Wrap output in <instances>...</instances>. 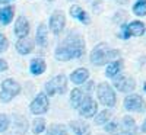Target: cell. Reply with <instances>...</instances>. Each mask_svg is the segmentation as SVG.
Masks as SVG:
<instances>
[{"label":"cell","mask_w":146,"mask_h":135,"mask_svg":"<svg viewBox=\"0 0 146 135\" xmlns=\"http://www.w3.org/2000/svg\"><path fill=\"white\" fill-rule=\"evenodd\" d=\"M7 48H9V41H7V38H6V35L0 33V54L5 52Z\"/></svg>","instance_id":"obj_31"},{"label":"cell","mask_w":146,"mask_h":135,"mask_svg":"<svg viewBox=\"0 0 146 135\" xmlns=\"http://www.w3.org/2000/svg\"><path fill=\"white\" fill-rule=\"evenodd\" d=\"M48 107H50V99H48V94L45 92L38 93L34 97V100L31 102V105H29L31 113L35 115V116H40V115L47 113Z\"/></svg>","instance_id":"obj_6"},{"label":"cell","mask_w":146,"mask_h":135,"mask_svg":"<svg viewBox=\"0 0 146 135\" xmlns=\"http://www.w3.org/2000/svg\"><path fill=\"white\" fill-rule=\"evenodd\" d=\"M44 92L48 94V97H53L56 94H64L67 92V77L64 74H58L48 80L44 86Z\"/></svg>","instance_id":"obj_4"},{"label":"cell","mask_w":146,"mask_h":135,"mask_svg":"<svg viewBox=\"0 0 146 135\" xmlns=\"http://www.w3.org/2000/svg\"><path fill=\"white\" fill-rule=\"evenodd\" d=\"M48 28L54 35H60L66 28V15L62 10H54L48 19Z\"/></svg>","instance_id":"obj_10"},{"label":"cell","mask_w":146,"mask_h":135,"mask_svg":"<svg viewBox=\"0 0 146 135\" xmlns=\"http://www.w3.org/2000/svg\"><path fill=\"white\" fill-rule=\"evenodd\" d=\"M113 87H115V90H118L120 93H131L136 89V81L130 76L118 74L113 79Z\"/></svg>","instance_id":"obj_8"},{"label":"cell","mask_w":146,"mask_h":135,"mask_svg":"<svg viewBox=\"0 0 146 135\" xmlns=\"http://www.w3.org/2000/svg\"><path fill=\"white\" fill-rule=\"evenodd\" d=\"M94 87H95V83L94 81H91V80H88L86 83H85V93L86 94H91L92 93V90H94Z\"/></svg>","instance_id":"obj_32"},{"label":"cell","mask_w":146,"mask_h":135,"mask_svg":"<svg viewBox=\"0 0 146 135\" xmlns=\"http://www.w3.org/2000/svg\"><path fill=\"white\" fill-rule=\"evenodd\" d=\"M47 70V63H45V60L38 57V58H34L31 61V64H29V71H31V74L32 76H41L44 74Z\"/></svg>","instance_id":"obj_19"},{"label":"cell","mask_w":146,"mask_h":135,"mask_svg":"<svg viewBox=\"0 0 146 135\" xmlns=\"http://www.w3.org/2000/svg\"><path fill=\"white\" fill-rule=\"evenodd\" d=\"M89 76H91V74H89V70L85 68V67H80V68L73 70L69 79H70V81H72L73 84L80 86V84H85V83L89 80Z\"/></svg>","instance_id":"obj_13"},{"label":"cell","mask_w":146,"mask_h":135,"mask_svg":"<svg viewBox=\"0 0 146 135\" xmlns=\"http://www.w3.org/2000/svg\"><path fill=\"white\" fill-rule=\"evenodd\" d=\"M69 13H70L72 18H75L76 20H79L80 23H83V25H89V23H91V18H89V15H88L86 12H85L79 5H73V6H70Z\"/></svg>","instance_id":"obj_16"},{"label":"cell","mask_w":146,"mask_h":135,"mask_svg":"<svg viewBox=\"0 0 146 135\" xmlns=\"http://www.w3.org/2000/svg\"><path fill=\"white\" fill-rule=\"evenodd\" d=\"M12 124H13V126H12V135H23L28 129V121L21 115H15Z\"/></svg>","instance_id":"obj_17"},{"label":"cell","mask_w":146,"mask_h":135,"mask_svg":"<svg viewBox=\"0 0 146 135\" xmlns=\"http://www.w3.org/2000/svg\"><path fill=\"white\" fill-rule=\"evenodd\" d=\"M47 134L48 135H69L67 126L63 124H51L47 128Z\"/></svg>","instance_id":"obj_26"},{"label":"cell","mask_w":146,"mask_h":135,"mask_svg":"<svg viewBox=\"0 0 146 135\" xmlns=\"http://www.w3.org/2000/svg\"><path fill=\"white\" fill-rule=\"evenodd\" d=\"M31 131H32V134H34V135H38V134H42L44 131H47L45 119H44V118H35V119L32 121Z\"/></svg>","instance_id":"obj_25"},{"label":"cell","mask_w":146,"mask_h":135,"mask_svg":"<svg viewBox=\"0 0 146 135\" xmlns=\"http://www.w3.org/2000/svg\"><path fill=\"white\" fill-rule=\"evenodd\" d=\"M19 93H21V84L16 80H13V79H6V80L2 81V89H0V102L9 103Z\"/></svg>","instance_id":"obj_5"},{"label":"cell","mask_w":146,"mask_h":135,"mask_svg":"<svg viewBox=\"0 0 146 135\" xmlns=\"http://www.w3.org/2000/svg\"><path fill=\"white\" fill-rule=\"evenodd\" d=\"M9 68V64L6 63V61L3 60V58H0V73H3V71H6Z\"/></svg>","instance_id":"obj_33"},{"label":"cell","mask_w":146,"mask_h":135,"mask_svg":"<svg viewBox=\"0 0 146 135\" xmlns=\"http://www.w3.org/2000/svg\"><path fill=\"white\" fill-rule=\"evenodd\" d=\"M111 118H113V113H111V110H108V107H107V109L101 110V112H98V113L95 115L94 124L95 125H100V126H104L105 124H108V122L111 121Z\"/></svg>","instance_id":"obj_24"},{"label":"cell","mask_w":146,"mask_h":135,"mask_svg":"<svg viewBox=\"0 0 146 135\" xmlns=\"http://www.w3.org/2000/svg\"><path fill=\"white\" fill-rule=\"evenodd\" d=\"M69 128L73 131L75 135H91V126L86 124L85 121L80 119H75V121H70L69 122Z\"/></svg>","instance_id":"obj_15"},{"label":"cell","mask_w":146,"mask_h":135,"mask_svg":"<svg viewBox=\"0 0 146 135\" xmlns=\"http://www.w3.org/2000/svg\"><path fill=\"white\" fill-rule=\"evenodd\" d=\"M85 96H86V93H85L82 89L79 87H75L72 92H70V105L73 109H79V106L82 105Z\"/></svg>","instance_id":"obj_22"},{"label":"cell","mask_w":146,"mask_h":135,"mask_svg":"<svg viewBox=\"0 0 146 135\" xmlns=\"http://www.w3.org/2000/svg\"><path fill=\"white\" fill-rule=\"evenodd\" d=\"M140 131H142V132H146V118H145L143 124H142V126H140Z\"/></svg>","instance_id":"obj_34"},{"label":"cell","mask_w":146,"mask_h":135,"mask_svg":"<svg viewBox=\"0 0 146 135\" xmlns=\"http://www.w3.org/2000/svg\"><path fill=\"white\" fill-rule=\"evenodd\" d=\"M16 51L21 54V55H28L34 51V41L29 38V36H27V38H19V41L16 42Z\"/></svg>","instance_id":"obj_18"},{"label":"cell","mask_w":146,"mask_h":135,"mask_svg":"<svg viewBox=\"0 0 146 135\" xmlns=\"http://www.w3.org/2000/svg\"><path fill=\"white\" fill-rule=\"evenodd\" d=\"M31 26H29V22L25 16H19L15 22V28H13V33L18 36V38H27L29 35Z\"/></svg>","instance_id":"obj_12"},{"label":"cell","mask_w":146,"mask_h":135,"mask_svg":"<svg viewBox=\"0 0 146 135\" xmlns=\"http://www.w3.org/2000/svg\"><path fill=\"white\" fill-rule=\"evenodd\" d=\"M62 45L69 51L72 60L73 58H80L85 54V48H86L83 36L79 32H69Z\"/></svg>","instance_id":"obj_2"},{"label":"cell","mask_w":146,"mask_h":135,"mask_svg":"<svg viewBox=\"0 0 146 135\" xmlns=\"http://www.w3.org/2000/svg\"><path fill=\"white\" fill-rule=\"evenodd\" d=\"M118 36H120V38L121 39H129L130 38V32H129V26H127V23H123V25H121L120 26V33H118Z\"/></svg>","instance_id":"obj_30"},{"label":"cell","mask_w":146,"mask_h":135,"mask_svg":"<svg viewBox=\"0 0 146 135\" xmlns=\"http://www.w3.org/2000/svg\"><path fill=\"white\" fill-rule=\"evenodd\" d=\"M69 2H75V0H69Z\"/></svg>","instance_id":"obj_37"},{"label":"cell","mask_w":146,"mask_h":135,"mask_svg":"<svg viewBox=\"0 0 146 135\" xmlns=\"http://www.w3.org/2000/svg\"><path fill=\"white\" fill-rule=\"evenodd\" d=\"M10 126V118L6 113H0V134H3Z\"/></svg>","instance_id":"obj_29"},{"label":"cell","mask_w":146,"mask_h":135,"mask_svg":"<svg viewBox=\"0 0 146 135\" xmlns=\"http://www.w3.org/2000/svg\"><path fill=\"white\" fill-rule=\"evenodd\" d=\"M118 135H137V125L136 121L130 115L123 116L120 122V134Z\"/></svg>","instance_id":"obj_11"},{"label":"cell","mask_w":146,"mask_h":135,"mask_svg":"<svg viewBox=\"0 0 146 135\" xmlns=\"http://www.w3.org/2000/svg\"><path fill=\"white\" fill-rule=\"evenodd\" d=\"M123 68H124L123 60L118 58V60H114V61H110V63L107 64V67H105V76L108 79H114L118 74H121Z\"/></svg>","instance_id":"obj_14"},{"label":"cell","mask_w":146,"mask_h":135,"mask_svg":"<svg viewBox=\"0 0 146 135\" xmlns=\"http://www.w3.org/2000/svg\"><path fill=\"white\" fill-rule=\"evenodd\" d=\"M129 26V32L131 36H136V38H139V36H143L145 32H146V25L142 22V20H131L127 23Z\"/></svg>","instance_id":"obj_21"},{"label":"cell","mask_w":146,"mask_h":135,"mask_svg":"<svg viewBox=\"0 0 146 135\" xmlns=\"http://www.w3.org/2000/svg\"><path fill=\"white\" fill-rule=\"evenodd\" d=\"M10 0H0V5H6V3H9Z\"/></svg>","instance_id":"obj_35"},{"label":"cell","mask_w":146,"mask_h":135,"mask_svg":"<svg viewBox=\"0 0 146 135\" xmlns=\"http://www.w3.org/2000/svg\"><path fill=\"white\" fill-rule=\"evenodd\" d=\"M123 106H124L126 110H129V112H143V110H146L145 99L140 94H136V93H129L124 97Z\"/></svg>","instance_id":"obj_7"},{"label":"cell","mask_w":146,"mask_h":135,"mask_svg":"<svg viewBox=\"0 0 146 135\" xmlns=\"http://www.w3.org/2000/svg\"><path fill=\"white\" fill-rule=\"evenodd\" d=\"M118 58H120V51L118 50H111V48L108 47V44H105V42L96 44L92 48L91 54H89L91 64H94L96 67L105 66V64L110 63V61H114V60H118Z\"/></svg>","instance_id":"obj_1"},{"label":"cell","mask_w":146,"mask_h":135,"mask_svg":"<svg viewBox=\"0 0 146 135\" xmlns=\"http://www.w3.org/2000/svg\"><path fill=\"white\" fill-rule=\"evenodd\" d=\"M108 135H110V134H108Z\"/></svg>","instance_id":"obj_38"},{"label":"cell","mask_w":146,"mask_h":135,"mask_svg":"<svg viewBox=\"0 0 146 135\" xmlns=\"http://www.w3.org/2000/svg\"><path fill=\"white\" fill-rule=\"evenodd\" d=\"M96 97L101 105H104L105 107H114L115 103H117V94H115V90L111 84H108L105 81L100 83L96 86Z\"/></svg>","instance_id":"obj_3"},{"label":"cell","mask_w":146,"mask_h":135,"mask_svg":"<svg viewBox=\"0 0 146 135\" xmlns=\"http://www.w3.org/2000/svg\"><path fill=\"white\" fill-rule=\"evenodd\" d=\"M35 41L38 44V47H47L48 44V26L45 23H40L36 28V35H35Z\"/></svg>","instance_id":"obj_20"},{"label":"cell","mask_w":146,"mask_h":135,"mask_svg":"<svg viewBox=\"0 0 146 135\" xmlns=\"http://www.w3.org/2000/svg\"><path fill=\"white\" fill-rule=\"evenodd\" d=\"M133 13L139 18L146 16V0H136L133 5Z\"/></svg>","instance_id":"obj_27"},{"label":"cell","mask_w":146,"mask_h":135,"mask_svg":"<svg viewBox=\"0 0 146 135\" xmlns=\"http://www.w3.org/2000/svg\"><path fill=\"white\" fill-rule=\"evenodd\" d=\"M15 18V7L13 6H3L0 9V23L9 25Z\"/></svg>","instance_id":"obj_23"},{"label":"cell","mask_w":146,"mask_h":135,"mask_svg":"<svg viewBox=\"0 0 146 135\" xmlns=\"http://www.w3.org/2000/svg\"><path fill=\"white\" fill-rule=\"evenodd\" d=\"M104 129H105V132H108L110 135H117L118 132H120V124L117 121H110L108 124H105L104 125Z\"/></svg>","instance_id":"obj_28"},{"label":"cell","mask_w":146,"mask_h":135,"mask_svg":"<svg viewBox=\"0 0 146 135\" xmlns=\"http://www.w3.org/2000/svg\"><path fill=\"white\" fill-rule=\"evenodd\" d=\"M78 112L82 118L88 119V118H95V115L98 113V103L91 94H86L85 99L82 102V105L79 106Z\"/></svg>","instance_id":"obj_9"},{"label":"cell","mask_w":146,"mask_h":135,"mask_svg":"<svg viewBox=\"0 0 146 135\" xmlns=\"http://www.w3.org/2000/svg\"><path fill=\"white\" fill-rule=\"evenodd\" d=\"M143 90H145V93H146V83L143 84Z\"/></svg>","instance_id":"obj_36"}]
</instances>
